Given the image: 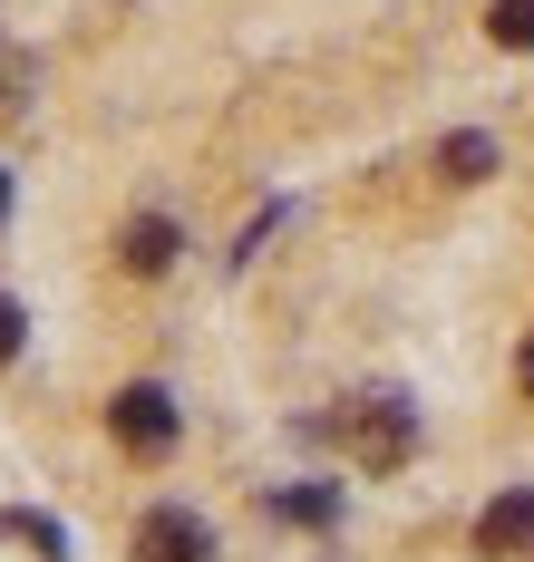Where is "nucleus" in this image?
Listing matches in <instances>:
<instances>
[{"label": "nucleus", "instance_id": "obj_1", "mask_svg": "<svg viewBox=\"0 0 534 562\" xmlns=\"http://www.w3.org/2000/svg\"><path fill=\"white\" fill-rule=\"evenodd\" d=\"M341 447H351L359 475H399L418 456V407L409 397H359V407H341Z\"/></svg>", "mask_w": 534, "mask_h": 562}, {"label": "nucleus", "instance_id": "obj_3", "mask_svg": "<svg viewBox=\"0 0 534 562\" xmlns=\"http://www.w3.org/2000/svg\"><path fill=\"white\" fill-rule=\"evenodd\" d=\"M136 562H214V524L185 505H156L136 524Z\"/></svg>", "mask_w": 534, "mask_h": 562}, {"label": "nucleus", "instance_id": "obj_7", "mask_svg": "<svg viewBox=\"0 0 534 562\" xmlns=\"http://www.w3.org/2000/svg\"><path fill=\"white\" fill-rule=\"evenodd\" d=\"M272 514L321 533V524H341V485H282V495H272Z\"/></svg>", "mask_w": 534, "mask_h": 562}, {"label": "nucleus", "instance_id": "obj_6", "mask_svg": "<svg viewBox=\"0 0 534 562\" xmlns=\"http://www.w3.org/2000/svg\"><path fill=\"white\" fill-rule=\"evenodd\" d=\"M437 175H447V184H486V175H496V136H447V146H437Z\"/></svg>", "mask_w": 534, "mask_h": 562}, {"label": "nucleus", "instance_id": "obj_4", "mask_svg": "<svg viewBox=\"0 0 534 562\" xmlns=\"http://www.w3.org/2000/svg\"><path fill=\"white\" fill-rule=\"evenodd\" d=\"M476 553H486V562H515V553H534V485H505L496 505L476 514Z\"/></svg>", "mask_w": 534, "mask_h": 562}, {"label": "nucleus", "instance_id": "obj_5", "mask_svg": "<svg viewBox=\"0 0 534 562\" xmlns=\"http://www.w3.org/2000/svg\"><path fill=\"white\" fill-rule=\"evenodd\" d=\"M176 252H185V233L166 224V214H136V224L118 233V262H126V272H136V281H156V272H166V262H176Z\"/></svg>", "mask_w": 534, "mask_h": 562}, {"label": "nucleus", "instance_id": "obj_9", "mask_svg": "<svg viewBox=\"0 0 534 562\" xmlns=\"http://www.w3.org/2000/svg\"><path fill=\"white\" fill-rule=\"evenodd\" d=\"M486 40L496 49H534V0H496L486 10Z\"/></svg>", "mask_w": 534, "mask_h": 562}, {"label": "nucleus", "instance_id": "obj_8", "mask_svg": "<svg viewBox=\"0 0 534 562\" xmlns=\"http://www.w3.org/2000/svg\"><path fill=\"white\" fill-rule=\"evenodd\" d=\"M0 533H10V543H30L40 562H68V533L49 524V514H30V505H10V514H0Z\"/></svg>", "mask_w": 534, "mask_h": 562}, {"label": "nucleus", "instance_id": "obj_11", "mask_svg": "<svg viewBox=\"0 0 534 562\" xmlns=\"http://www.w3.org/2000/svg\"><path fill=\"white\" fill-rule=\"evenodd\" d=\"M515 389L534 397V330H525V349H515Z\"/></svg>", "mask_w": 534, "mask_h": 562}, {"label": "nucleus", "instance_id": "obj_10", "mask_svg": "<svg viewBox=\"0 0 534 562\" xmlns=\"http://www.w3.org/2000/svg\"><path fill=\"white\" fill-rule=\"evenodd\" d=\"M20 339H30V311H20V301H10V291H0V369H10V359H20Z\"/></svg>", "mask_w": 534, "mask_h": 562}, {"label": "nucleus", "instance_id": "obj_12", "mask_svg": "<svg viewBox=\"0 0 534 562\" xmlns=\"http://www.w3.org/2000/svg\"><path fill=\"white\" fill-rule=\"evenodd\" d=\"M0 224H10V166H0Z\"/></svg>", "mask_w": 534, "mask_h": 562}, {"label": "nucleus", "instance_id": "obj_2", "mask_svg": "<svg viewBox=\"0 0 534 562\" xmlns=\"http://www.w3.org/2000/svg\"><path fill=\"white\" fill-rule=\"evenodd\" d=\"M108 427H118L126 456H166L176 447V397L156 389V379H126V389L108 397Z\"/></svg>", "mask_w": 534, "mask_h": 562}]
</instances>
